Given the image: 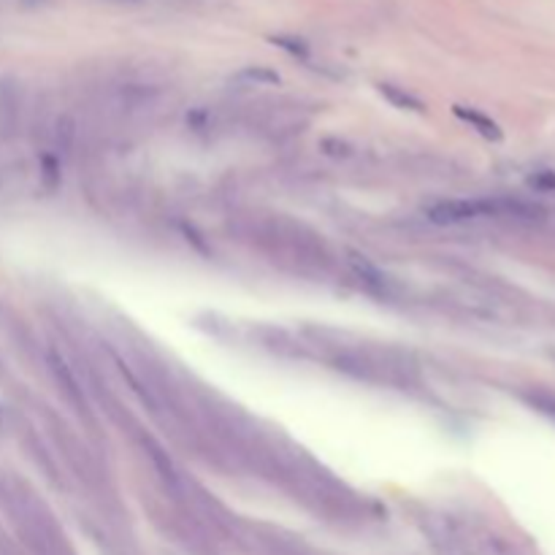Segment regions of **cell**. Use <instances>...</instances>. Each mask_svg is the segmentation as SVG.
Masks as SVG:
<instances>
[{
    "label": "cell",
    "mask_w": 555,
    "mask_h": 555,
    "mask_svg": "<svg viewBox=\"0 0 555 555\" xmlns=\"http://www.w3.org/2000/svg\"><path fill=\"white\" fill-rule=\"evenodd\" d=\"M534 209L526 204H515V201H444L439 207L431 209V220L434 222H466L479 220V217H534Z\"/></svg>",
    "instance_id": "6da1fadb"
},
{
    "label": "cell",
    "mask_w": 555,
    "mask_h": 555,
    "mask_svg": "<svg viewBox=\"0 0 555 555\" xmlns=\"http://www.w3.org/2000/svg\"><path fill=\"white\" fill-rule=\"evenodd\" d=\"M455 114L458 116H463L466 122H471L485 138H501V130L496 127V122L493 119H488V116H482V114H477V111H469V109H455Z\"/></svg>",
    "instance_id": "7a4b0ae2"
},
{
    "label": "cell",
    "mask_w": 555,
    "mask_h": 555,
    "mask_svg": "<svg viewBox=\"0 0 555 555\" xmlns=\"http://www.w3.org/2000/svg\"><path fill=\"white\" fill-rule=\"evenodd\" d=\"M277 46H282L285 52H290V55H296V57H307L309 55V49H307V44L301 41V38H288V35H277V38H271Z\"/></svg>",
    "instance_id": "3957f363"
},
{
    "label": "cell",
    "mask_w": 555,
    "mask_h": 555,
    "mask_svg": "<svg viewBox=\"0 0 555 555\" xmlns=\"http://www.w3.org/2000/svg\"><path fill=\"white\" fill-rule=\"evenodd\" d=\"M241 79H249V82H263V85H279V76L268 68H247L241 74Z\"/></svg>",
    "instance_id": "277c9868"
},
{
    "label": "cell",
    "mask_w": 555,
    "mask_h": 555,
    "mask_svg": "<svg viewBox=\"0 0 555 555\" xmlns=\"http://www.w3.org/2000/svg\"><path fill=\"white\" fill-rule=\"evenodd\" d=\"M382 93H385L388 98H393L401 109H420V104H418L415 98H409V96H404V93H399V90H393V87H382Z\"/></svg>",
    "instance_id": "5b68a950"
},
{
    "label": "cell",
    "mask_w": 555,
    "mask_h": 555,
    "mask_svg": "<svg viewBox=\"0 0 555 555\" xmlns=\"http://www.w3.org/2000/svg\"><path fill=\"white\" fill-rule=\"evenodd\" d=\"M531 187L542 190V193H553L555 190V174L553 171H540L534 179H531Z\"/></svg>",
    "instance_id": "8992f818"
},
{
    "label": "cell",
    "mask_w": 555,
    "mask_h": 555,
    "mask_svg": "<svg viewBox=\"0 0 555 555\" xmlns=\"http://www.w3.org/2000/svg\"><path fill=\"white\" fill-rule=\"evenodd\" d=\"M540 409H542L545 415L555 418V399H540Z\"/></svg>",
    "instance_id": "52a82bcc"
}]
</instances>
